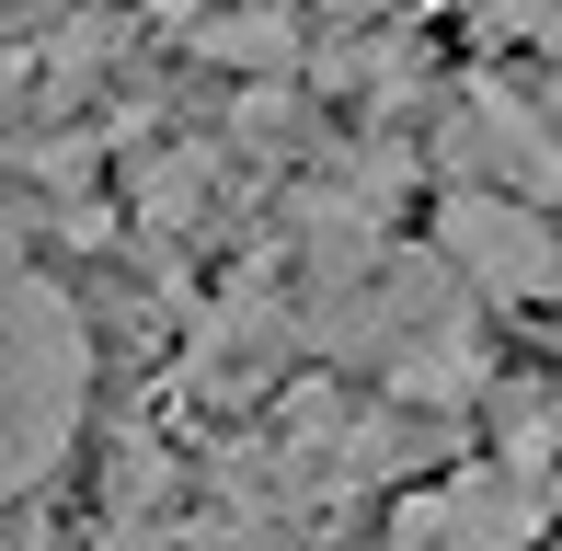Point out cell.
<instances>
[{
    "mask_svg": "<svg viewBox=\"0 0 562 551\" xmlns=\"http://www.w3.org/2000/svg\"><path fill=\"white\" fill-rule=\"evenodd\" d=\"M12 483L35 494L46 471L69 460V437H81V414H92V334H81V311L58 299V276H12Z\"/></svg>",
    "mask_w": 562,
    "mask_h": 551,
    "instance_id": "cell-1",
    "label": "cell"
},
{
    "mask_svg": "<svg viewBox=\"0 0 562 551\" xmlns=\"http://www.w3.org/2000/svg\"><path fill=\"white\" fill-rule=\"evenodd\" d=\"M448 172L459 184H528V195H562V127L551 104L505 81H471V104L448 115Z\"/></svg>",
    "mask_w": 562,
    "mask_h": 551,
    "instance_id": "cell-2",
    "label": "cell"
},
{
    "mask_svg": "<svg viewBox=\"0 0 562 551\" xmlns=\"http://www.w3.org/2000/svg\"><path fill=\"white\" fill-rule=\"evenodd\" d=\"M540 517H551V494H528L517 471L494 460V471H459V483L414 494V506L391 517V551H528Z\"/></svg>",
    "mask_w": 562,
    "mask_h": 551,
    "instance_id": "cell-3",
    "label": "cell"
},
{
    "mask_svg": "<svg viewBox=\"0 0 562 551\" xmlns=\"http://www.w3.org/2000/svg\"><path fill=\"white\" fill-rule=\"evenodd\" d=\"M437 254L471 276L482 299H551L562 288V254H551V230L528 207H505V195H448V218H437Z\"/></svg>",
    "mask_w": 562,
    "mask_h": 551,
    "instance_id": "cell-4",
    "label": "cell"
},
{
    "mask_svg": "<svg viewBox=\"0 0 562 551\" xmlns=\"http://www.w3.org/2000/svg\"><path fill=\"white\" fill-rule=\"evenodd\" d=\"M195 46H207V58H241V69H288V12H229Z\"/></svg>",
    "mask_w": 562,
    "mask_h": 551,
    "instance_id": "cell-5",
    "label": "cell"
},
{
    "mask_svg": "<svg viewBox=\"0 0 562 551\" xmlns=\"http://www.w3.org/2000/svg\"><path fill=\"white\" fill-rule=\"evenodd\" d=\"M482 23H494V35H551L562 46V0H482Z\"/></svg>",
    "mask_w": 562,
    "mask_h": 551,
    "instance_id": "cell-6",
    "label": "cell"
},
{
    "mask_svg": "<svg viewBox=\"0 0 562 551\" xmlns=\"http://www.w3.org/2000/svg\"><path fill=\"white\" fill-rule=\"evenodd\" d=\"M540 104H551V127H562V81H551V92H540Z\"/></svg>",
    "mask_w": 562,
    "mask_h": 551,
    "instance_id": "cell-7",
    "label": "cell"
}]
</instances>
